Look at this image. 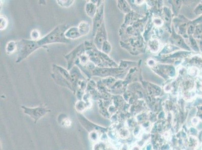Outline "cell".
Instances as JSON below:
<instances>
[{
    "label": "cell",
    "instance_id": "3957f363",
    "mask_svg": "<svg viewBox=\"0 0 202 150\" xmlns=\"http://www.w3.org/2000/svg\"><path fill=\"white\" fill-rule=\"evenodd\" d=\"M17 57L16 63L19 64L27 58L31 54L41 47L37 41L22 39L17 41Z\"/></svg>",
    "mask_w": 202,
    "mask_h": 150
},
{
    "label": "cell",
    "instance_id": "5b68a950",
    "mask_svg": "<svg viewBox=\"0 0 202 150\" xmlns=\"http://www.w3.org/2000/svg\"><path fill=\"white\" fill-rule=\"evenodd\" d=\"M85 53V44L83 42L76 46L69 53L64 56L67 62V70L69 71L73 66H75V63L76 61Z\"/></svg>",
    "mask_w": 202,
    "mask_h": 150
},
{
    "label": "cell",
    "instance_id": "9a60e30c",
    "mask_svg": "<svg viewBox=\"0 0 202 150\" xmlns=\"http://www.w3.org/2000/svg\"><path fill=\"white\" fill-rule=\"evenodd\" d=\"M59 122L61 126L65 128H70L72 125V120L65 115L61 114L59 116Z\"/></svg>",
    "mask_w": 202,
    "mask_h": 150
},
{
    "label": "cell",
    "instance_id": "ffe728a7",
    "mask_svg": "<svg viewBox=\"0 0 202 150\" xmlns=\"http://www.w3.org/2000/svg\"><path fill=\"white\" fill-rule=\"evenodd\" d=\"M30 37L32 40L35 41H39L41 38L40 33L38 30H32L30 33Z\"/></svg>",
    "mask_w": 202,
    "mask_h": 150
},
{
    "label": "cell",
    "instance_id": "7402d4cb",
    "mask_svg": "<svg viewBox=\"0 0 202 150\" xmlns=\"http://www.w3.org/2000/svg\"><path fill=\"white\" fill-rule=\"evenodd\" d=\"M154 23L157 26H161L163 25V20L161 19H159V18H157V19H154Z\"/></svg>",
    "mask_w": 202,
    "mask_h": 150
},
{
    "label": "cell",
    "instance_id": "d6986e66",
    "mask_svg": "<svg viewBox=\"0 0 202 150\" xmlns=\"http://www.w3.org/2000/svg\"><path fill=\"white\" fill-rule=\"evenodd\" d=\"M111 50L112 47L110 45V43L109 42L108 40L105 41L104 43L103 44L101 51L103 53H104V54L108 55L111 52Z\"/></svg>",
    "mask_w": 202,
    "mask_h": 150
},
{
    "label": "cell",
    "instance_id": "8992f818",
    "mask_svg": "<svg viewBox=\"0 0 202 150\" xmlns=\"http://www.w3.org/2000/svg\"><path fill=\"white\" fill-rule=\"evenodd\" d=\"M21 108L23 109L24 113L30 117L35 123L37 122L39 120L51 111L50 110L44 107L39 106L34 108H30L25 106H22Z\"/></svg>",
    "mask_w": 202,
    "mask_h": 150
},
{
    "label": "cell",
    "instance_id": "603a6c76",
    "mask_svg": "<svg viewBox=\"0 0 202 150\" xmlns=\"http://www.w3.org/2000/svg\"><path fill=\"white\" fill-rule=\"evenodd\" d=\"M195 13L196 14H201L202 13V6H198L195 10Z\"/></svg>",
    "mask_w": 202,
    "mask_h": 150
},
{
    "label": "cell",
    "instance_id": "6da1fadb",
    "mask_svg": "<svg viewBox=\"0 0 202 150\" xmlns=\"http://www.w3.org/2000/svg\"><path fill=\"white\" fill-rule=\"evenodd\" d=\"M85 53L89 58V60L96 67L100 68L112 67L113 62L108 56V55L96 47L93 42L86 40L84 42Z\"/></svg>",
    "mask_w": 202,
    "mask_h": 150
},
{
    "label": "cell",
    "instance_id": "2e32d148",
    "mask_svg": "<svg viewBox=\"0 0 202 150\" xmlns=\"http://www.w3.org/2000/svg\"><path fill=\"white\" fill-rule=\"evenodd\" d=\"M148 47L152 52H157L160 49V42L157 40L154 39L150 40L148 43Z\"/></svg>",
    "mask_w": 202,
    "mask_h": 150
},
{
    "label": "cell",
    "instance_id": "5bb4252c",
    "mask_svg": "<svg viewBox=\"0 0 202 150\" xmlns=\"http://www.w3.org/2000/svg\"><path fill=\"white\" fill-rule=\"evenodd\" d=\"M91 106L92 103H87L83 100H79L76 102L75 105V108L79 112L82 113L86 109L91 108Z\"/></svg>",
    "mask_w": 202,
    "mask_h": 150
},
{
    "label": "cell",
    "instance_id": "44dd1931",
    "mask_svg": "<svg viewBox=\"0 0 202 150\" xmlns=\"http://www.w3.org/2000/svg\"><path fill=\"white\" fill-rule=\"evenodd\" d=\"M85 93H86V92H85V91L79 89V88L76 90L75 95H76L78 101L82 100V97L84 96Z\"/></svg>",
    "mask_w": 202,
    "mask_h": 150
},
{
    "label": "cell",
    "instance_id": "4fadbf2b",
    "mask_svg": "<svg viewBox=\"0 0 202 150\" xmlns=\"http://www.w3.org/2000/svg\"><path fill=\"white\" fill-rule=\"evenodd\" d=\"M18 45L16 41H9L6 44V54L8 55H12L15 53L17 52Z\"/></svg>",
    "mask_w": 202,
    "mask_h": 150
},
{
    "label": "cell",
    "instance_id": "ac0fdd59",
    "mask_svg": "<svg viewBox=\"0 0 202 150\" xmlns=\"http://www.w3.org/2000/svg\"><path fill=\"white\" fill-rule=\"evenodd\" d=\"M9 25V20L7 17L4 15H1L0 16V30L4 31L7 28Z\"/></svg>",
    "mask_w": 202,
    "mask_h": 150
},
{
    "label": "cell",
    "instance_id": "52a82bcc",
    "mask_svg": "<svg viewBox=\"0 0 202 150\" xmlns=\"http://www.w3.org/2000/svg\"><path fill=\"white\" fill-rule=\"evenodd\" d=\"M70 78H71V82H72V87L73 89V93L75 95L76 90L79 88L78 84L79 81L83 80H86L87 78L84 76L82 72L79 69L78 66H73L69 71Z\"/></svg>",
    "mask_w": 202,
    "mask_h": 150
},
{
    "label": "cell",
    "instance_id": "9c48e42d",
    "mask_svg": "<svg viewBox=\"0 0 202 150\" xmlns=\"http://www.w3.org/2000/svg\"><path fill=\"white\" fill-rule=\"evenodd\" d=\"M107 40V31L106 29L105 24V22H103L102 25L100 27L94 36V45L99 50L101 51L102 46L104 42Z\"/></svg>",
    "mask_w": 202,
    "mask_h": 150
},
{
    "label": "cell",
    "instance_id": "7c38bea8",
    "mask_svg": "<svg viewBox=\"0 0 202 150\" xmlns=\"http://www.w3.org/2000/svg\"><path fill=\"white\" fill-rule=\"evenodd\" d=\"M78 29L82 36H85L89 34L91 30V25L86 21H82L78 25Z\"/></svg>",
    "mask_w": 202,
    "mask_h": 150
},
{
    "label": "cell",
    "instance_id": "8fae6325",
    "mask_svg": "<svg viewBox=\"0 0 202 150\" xmlns=\"http://www.w3.org/2000/svg\"><path fill=\"white\" fill-rule=\"evenodd\" d=\"M65 36L67 39L69 40L78 39L82 37L78 27H70L65 32Z\"/></svg>",
    "mask_w": 202,
    "mask_h": 150
},
{
    "label": "cell",
    "instance_id": "7a4b0ae2",
    "mask_svg": "<svg viewBox=\"0 0 202 150\" xmlns=\"http://www.w3.org/2000/svg\"><path fill=\"white\" fill-rule=\"evenodd\" d=\"M69 28L67 24H62L56 27L47 35L43 37L39 41L38 44L41 48L45 49L46 46L49 44L60 43L69 44L72 42L71 40L66 38L65 33Z\"/></svg>",
    "mask_w": 202,
    "mask_h": 150
},
{
    "label": "cell",
    "instance_id": "30bf717a",
    "mask_svg": "<svg viewBox=\"0 0 202 150\" xmlns=\"http://www.w3.org/2000/svg\"><path fill=\"white\" fill-rule=\"evenodd\" d=\"M102 1H88L85 5V12L88 17L93 19L97 13L99 7L102 4Z\"/></svg>",
    "mask_w": 202,
    "mask_h": 150
},
{
    "label": "cell",
    "instance_id": "ba28073f",
    "mask_svg": "<svg viewBox=\"0 0 202 150\" xmlns=\"http://www.w3.org/2000/svg\"><path fill=\"white\" fill-rule=\"evenodd\" d=\"M104 4H102L99 7L95 16L93 19L92 34L95 36L97 31L102 26L104 21Z\"/></svg>",
    "mask_w": 202,
    "mask_h": 150
},
{
    "label": "cell",
    "instance_id": "e0dca14e",
    "mask_svg": "<svg viewBox=\"0 0 202 150\" xmlns=\"http://www.w3.org/2000/svg\"><path fill=\"white\" fill-rule=\"evenodd\" d=\"M57 4L60 7L64 8H69L75 3L73 0H56V1Z\"/></svg>",
    "mask_w": 202,
    "mask_h": 150
},
{
    "label": "cell",
    "instance_id": "277c9868",
    "mask_svg": "<svg viewBox=\"0 0 202 150\" xmlns=\"http://www.w3.org/2000/svg\"><path fill=\"white\" fill-rule=\"evenodd\" d=\"M51 76L54 82L59 86L66 88L73 92L70 73L67 69L62 66L53 64Z\"/></svg>",
    "mask_w": 202,
    "mask_h": 150
}]
</instances>
